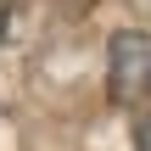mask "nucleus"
Wrapping results in <instances>:
<instances>
[{
  "label": "nucleus",
  "mask_w": 151,
  "mask_h": 151,
  "mask_svg": "<svg viewBox=\"0 0 151 151\" xmlns=\"http://www.w3.org/2000/svg\"><path fill=\"white\" fill-rule=\"evenodd\" d=\"M106 84H112V101H123V106L151 95V34H140V28L112 34V45H106Z\"/></svg>",
  "instance_id": "f257e3e1"
},
{
  "label": "nucleus",
  "mask_w": 151,
  "mask_h": 151,
  "mask_svg": "<svg viewBox=\"0 0 151 151\" xmlns=\"http://www.w3.org/2000/svg\"><path fill=\"white\" fill-rule=\"evenodd\" d=\"M0 28H6V0H0Z\"/></svg>",
  "instance_id": "f03ea898"
}]
</instances>
